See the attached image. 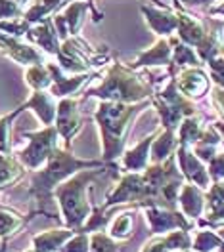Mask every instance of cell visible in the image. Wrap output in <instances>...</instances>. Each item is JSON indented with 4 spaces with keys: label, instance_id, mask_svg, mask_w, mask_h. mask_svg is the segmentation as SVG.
Segmentation results:
<instances>
[{
    "label": "cell",
    "instance_id": "obj_1",
    "mask_svg": "<svg viewBox=\"0 0 224 252\" xmlns=\"http://www.w3.org/2000/svg\"><path fill=\"white\" fill-rule=\"evenodd\" d=\"M115 162H106V160H94V158H80L73 155L69 149L65 147H58L52 157L46 160V164L40 170H35L31 174V188H29V195L35 197L37 203V210L44 212L48 218H56L50 212V206L54 203V189L58 188L62 182L67 178L75 176L80 170H88V168H102V166H110Z\"/></svg>",
    "mask_w": 224,
    "mask_h": 252
},
{
    "label": "cell",
    "instance_id": "obj_2",
    "mask_svg": "<svg viewBox=\"0 0 224 252\" xmlns=\"http://www.w3.org/2000/svg\"><path fill=\"white\" fill-rule=\"evenodd\" d=\"M151 99L140 103H121V101H98V107L92 115L102 140V160L117 162V158L125 153L130 123L148 107H151Z\"/></svg>",
    "mask_w": 224,
    "mask_h": 252
},
{
    "label": "cell",
    "instance_id": "obj_3",
    "mask_svg": "<svg viewBox=\"0 0 224 252\" xmlns=\"http://www.w3.org/2000/svg\"><path fill=\"white\" fill-rule=\"evenodd\" d=\"M106 170H121L119 162L110 164V166H102V168L80 170L54 189V201L58 203L65 227L75 229V231H80L84 227V223L92 216V208H94V205L88 199V188L96 182L98 176L104 174Z\"/></svg>",
    "mask_w": 224,
    "mask_h": 252
},
{
    "label": "cell",
    "instance_id": "obj_4",
    "mask_svg": "<svg viewBox=\"0 0 224 252\" xmlns=\"http://www.w3.org/2000/svg\"><path fill=\"white\" fill-rule=\"evenodd\" d=\"M153 86L148 84L136 69L130 65L113 62L98 86L86 88L84 97H96L100 101H121V103H140L153 97Z\"/></svg>",
    "mask_w": 224,
    "mask_h": 252
},
{
    "label": "cell",
    "instance_id": "obj_5",
    "mask_svg": "<svg viewBox=\"0 0 224 252\" xmlns=\"http://www.w3.org/2000/svg\"><path fill=\"white\" fill-rule=\"evenodd\" d=\"M151 103L159 113L161 126L169 130H176L182 123V119L197 113V105L178 90L175 77H171L163 90L153 94Z\"/></svg>",
    "mask_w": 224,
    "mask_h": 252
},
{
    "label": "cell",
    "instance_id": "obj_6",
    "mask_svg": "<svg viewBox=\"0 0 224 252\" xmlns=\"http://www.w3.org/2000/svg\"><path fill=\"white\" fill-rule=\"evenodd\" d=\"M56 60L64 71L79 75V73H92V71H96V67L106 65L108 56L98 54L96 50L86 40H82L80 36H69L67 40L62 42L60 54L56 56Z\"/></svg>",
    "mask_w": 224,
    "mask_h": 252
},
{
    "label": "cell",
    "instance_id": "obj_7",
    "mask_svg": "<svg viewBox=\"0 0 224 252\" xmlns=\"http://www.w3.org/2000/svg\"><path fill=\"white\" fill-rule=\"evenodd\" d=\"M23 138H27V145L19 149L17 158L27 170H40L52 153L60 147V134L56 126H44L37 132H23Z\"/></svg>",
    "mask_w": 224,
    "mask_h": 252
},
{
    "label": "cell",
    "instance_id": "obj_8",
    "mask_svg": "<svg viewBox=\"0 0 224 252\" xmlns=\"http://www.w3.org/2000/svg\"><path fill=\"white\" fill-rule=\"evenodd\" d=\"M88 12H90V16L94 17L96 23L102 19V14L94 8V0H71L62 12L52 16L54 27L60 34L62 42L67 40L69 36H79Z\"/></svg>",
    "mask_w": 224,
    "mask_h": 252
},
{
    "label": "cell",
    "instance_id": "obj_9",
    "mask_svg": "<svg viewBox=\"0 0 224 252\" xmlns=\"http://www.w3.org/2000/svg\"><path fill=\"white\" fill-rule=\"evenodd\" d=\"M148 225L153 235H165L175 229H188L192 231L195 227V221L184 216L178 208H165V206H144L142 208Z\"/></svg>",
    "mask_w": 224,
    "mask_h": 252
},
{
    "label": "cell",
    "instance_id": "obj_10",
    "mask_svg": "<svg viewBox=\"0 0 224 252\" xmlns=\"http://www.w3.org/2000/svg\"><path fill=\"white\" fill-rule=\"evenodd\" d=\"M82 115L79 109V101L71 95V97H62L58 101V111H56V130L60 134V140L64 142V147L69 149L71 142L79 136V132L82 130Z\"/></svg>",
    "mask_w": 224,
    "mask_h": 252
},
{
    "label": "cell",
    "instance_id": "obj_11",
    "mask_svg": "<svg viewBox=\"0 0 224 252\" xmlns=\"http://www.w3.org/2000/svg\"><path fill=\"white\" fill-rule=\"evenodd\" d=\"M0 50L19 65H37V63H48L46 60V54L37 48L35 44L27 42L25 38H17L12 34H6V32L0 31Z\"/></svg>",
    "mask_w": 224,
    "mask_h": 252
},
{
    "label": "cell",
    "instance_id": "obj_12",
    "mask_svg": "<svg viewBox=\"0 0 224 252\" xmlns=\"http://www.w3.org/2000/svg\"><path fill=\"white\" fill-rule=\"evenodd\" d=\"M176 160H178V168H180V172H182L186 182H190L193 186L201 188L203 191H207L213 186V180L209 176L205 162L193 153L192 147L178 145V149H176Z\"/></svg>",
    "mask_w": 224,
    "mask_h": 252
},
{
    "label": "cell",
    "instance_id": "obj_13",
    "mask_svg": "<svg viewBox=\"0 0 224 252\" xmlns=\"http://www.w3.org/2000/svg\"><path fill=\"white\" fill-rule=\"evenodd\" d=\"M46 65H48L50 75H52V86H50V92L56 95L58 99L75 95L80 88L88 82V80H92V77H96L98 75V71L73 75V73L64 71V69H62L56 62H48Z\"/></svg>",
    "mask_w": 224,
    "mask_h": 252
},
{
    "label": "cell",
    "instance_id": "obj_14",
    "mask_svg": "<svg viewBox=\"0 0 224 252\" xmlns=\"http://www.w3.org/2000/svg\"><path fill=\"white\" fill-rule=\"evenodd\" d=\"M176 86L182 94L190 99H199L209 92L211 88V80L209 75L201 67H186L180 69L175 75Z\"/></svg>",
    "mask_w": 224,
    "mask_h": 252
},
{
    "label": "cell",
    "instance_id": "obj_15",
    "mask_svg": "<svg viewBox=\"0 0 224 252\" xmlns=\"http://www.w3.org/2000/svg\"><path fill=\"white\" fill-rule=\"evenodd\" d=\"M25 40L35 44L37 48H40L46 56H52V58H56L60 54V48H62V40H60V34L54 27L52 17L44 19L42 23L31 25V29L25 34Z\"/></svg>",
    "mask_w": 224,
    "mask_h": 252
},
{
    "label": "cell",
    "instance_id": "obj_16",
    "mask_svg": "<svg viewBox=\"0 0 224 252\" xmlns=\"http://www.w3.org/2000/svg\"><path fill=\"white\" fill-rule=\"evenodd\" d=\"M171 63H173V44H171V38L159 36L153 46L144 50V52H140L128 65L138 71L142 67H171Z\"/></svg>",
    "mask_w": 224,
    "mask_h": 252
},
{
    "label": "cell",
    "instance_id": "obj_17",
    "mask_svg": "<svg viewBox=\"0 0 224 252\" xmlns=\"http://www.w3.org/2000/svg\"><path fill=\"white\" fill-rule=\"evenodd\" d=\"M142 16L146 23L157 36H173L178 29V14L171 8H157V6H142Z\"/></svg>",
    "mask_w": 224,
    "mask_h": 252
},
{
    "label": "cell",
    "instance_id": "obj_18",
    "mask_svg": "<svg viewBox=\"0 0 224 252\" xmlns=\"http://www.w3.org/2000/svg\"><path fill=\"white\" fill-rule=\"evenodd\" d=\"M157 132L148 134L142 142H138L134 147L127 149L121 158H119V168L121 172H144L146 168L151 164L149 162V151H151V143L155 140Z\"/></svg>",
    "mask_w": 224,
    "mask_h": 252
},
{
    "label": "cell",
    "instance_id": "obj_19",
    "mask_svg": "<svg viewBox=\"0 0 224 252\" xmlns=\"http://www.w3.org/2000/svg\"><path fill=\"white\" fill-rule=\"evenodd\" d=\"M58 97L50 90H33L31 97L23 103L25 109L35 113V117L44 126H54L56 123V111H58Z\"/></svg>",
    "mask_w": 224,
    "mask_h": 252
},
{
    "label": "cell",
    "instance_id": "obj_20",
    "mask_svg": "<svg viewBox=\"0 0 224 252\" xmlns=\"http://www.w3.org/2000/svg\"><path fill=\"white\" fill-rule=\"evenodd\" d=\"M205 205H207L205 191L190 182H186L178 195V208L184 212V216H188L190 220H199L205 212Z\"/></svg>",
    "mask_w": 224,
    "mask_h": 252
},
{
    "label": "cell",
    "instance_id": "obj_21",
    "mask_svg": "<svg viewBox=\"0 0 224 252\" xmlns=\"http://www.w3.org/2000/svg\"><path fill=\"white\" fill-rule=\"evenodd\" d=\"M178 14V29H176V36L184 42V44H188V46L195 48L205 36H207V29H205V25L197 19V17L190 16L186 10H180V12H176Z\"/></svg>",
    "mask_w": 224,
    "mask_h": 252
},
{
    "label": "cell",
    "instance_id": "obj_22",
    "mask_svg": "<svg viewBox=\"0 0 224 252\" xmlns=\"http://www.w3.org/2000/svg\"><path fill=\"white\" fill-rule=\"evenodd\" d=\"M75 229L69 227H58V229H48L42 233H37L31 237L33 249L37 252H60V249L67 243V239L75 235Z\"/></svg>",
    "mask_w": 224,
    "mask_h": 252
},
{
    "label": "cell",
    "instance_id": "obj_23",
    "mask_svg": "<svg viewBox=\"0 0 224 252\" xmlns=\"http://www.w3.org/2000/svg\"><path fill=\"white\" fill-rule=\"evenodd\" d=\"M33 216H46V214L40 212V210H35L31 214H21L19 210L0 205V239L6 241L10 235H14L19 229H23Z\"/></svg>",
    "mask_w": 224,
    "mask_h": 252
},
{
    "label": "cell",
    "instance_id": "obj_24",
    "mask_svg": "<svg viewBox=\"0 0 224 252\" xmlns=\"http://www.w3.org/2000/svg\"><path fill=\"white\" fill-rule=\"evenodd\" d=\"M176 149H178V136H176V130L163 128L161 132H157L155 140H153V143H151L149 162H151V164L165 162L167 158L175 155Z\"/></svg>",
    "mask_w": 224,
    "mask_h": 252
},
{
    "label": "cell",
    "instance_id": "obj_25",
    "mask_svg": "<svg viewBox=\"0 0 224 252\" xmlns=\"http://www.w3.org/2000/svg\"><path fill=\"white\" fill-rule=\"evenodd\" d=\"M171 38V44H173V63L169 67V75L175 77L180 69H186V67H199L201 60L195 52V48L184 44L178 36H169Z\"/></svg>",
    "mask_w": 224,
    "mask_h": 252
},
{
    "label": "cell",
    "instance_id": "obj_26",
    "mask_svg": "<svg viewBox=\"0 0 224 252\" xmlns=\"http://www.w3.org/2000/svg\"><path fill=\"white\" fill-rule=\"evenodd\" d=\"M71 0H31V4L25 8L23 19L29 21L31 25L42 23L44 19L52 17L54 14L62 12Z\"/></svg>",
    "mask_w": 224,
    "mask_h": 252
},
{
    "label": "cell",
    "instance_id": "obj_27",
    "mask_svg": "<svg viewBox=\"0 0 224 252\" xmlns=\"http://www.w3.org/2000/svg\"><path fill=\"white\" fill-rule=\"evenodd\" d=\"M205 121L195 113L190 115L186 119H182L180 126L176 128V136H178V145H186V147H193L195 143L199 142L205 134Z\"/></svg>",
    "mask_w": 224,
    "mask_h": 252
},
{
    "label": "cell",
    "instance_id": "obj_28",
    "mask_svg": "<svg viewBox=\"0 0 224 252\" xmlns=\"http://www.w3.org/2000/svg\"><path fill=\"white\" fill-rule=\"evenodd\" d=\"M25 166L19 162V158L12 153H2L0 151V189L10 188L17 184L25 176Z\"/></svg>",
    "mask_w": 224,
    "mask_h": 252
},
{
    "label": "cell",
    "instance_id": "obj_29",
    "mask_svg": "<svg viewBox=\"0 0 224 252\" xmlns=\"http://www.w3.org/2000/svg\"><path fill=\"white\" fill-rule=\"evenodd\" d=\"M108 233L115 241H128L134 235V216L130 210H123V206L108 221Z\"/></svg>",
    "mask_w": 224,
    "mask_h": 252
},
{
    "label": "cell",
    "instance_id": "obj_30",
    "mask_svg": "<svg viewBox=\"0 0 224 252\" xmlns=\"http://www.w3.org/2000/svg\"><path fill=\"white\" fill-rule=\"evenodd\" d=\"M25 82L33 90H50L52 86V75L46 63H37L25 67Z\"/></svg>",
    "mask_w": 224,
    "mask_h": 252
},
{
    "label": "cell",
    "instance_id": "obj_31",
    "mask_svg": "<svg viewBox=\"0 0 224 252\" xmlns=\"http://www.w3.org/2000/svg\"><path fill=\"white\" fill-rule=\"evenodd\" d=\"M23 111H27V109H25V105L21 103V105L16 107L12 113L0 117V151H2V153H10V151H12V125H14V121H16Z\"/></svg>",
    "mask_w": 224,
    "mask_h": 252
},
{
    "label": "cell",
    "instance_id": "obj_32",
    "mask_svg": "<svg viewBox=\"0 0 224 252\" xmlns=\"http://www.w3.org/2000/svg\"><path fill=\"white\" fill-rule=\"evenodd\" d=\"M224 243V239L217 231L211 229H199L192 243L193 252H215L221 245Z\"/></svg>",
    "mask_w": 224,
    "mask_h": 252
},
{
    "label": "cell",
    "instance_id": "obj_33",
    "mask_svg": "<svg viewBox=\"0 0 224 252\" xmlns=\"http://www.w3.org/2000/svg\"><path fill=\"white\" fill-rule=\"evenodd\" d=\"M90 252H121V247L110 233L98 229L90 233Z\"/></svg>",
    "mask_w": 224,
    "mask_h": 252
},
{
    "label": "cell",
    "instance_id": "obj_34",
    "mask_svg": "<svg viewBox=\"0 0 224 252\" xmlns=\"http://www.w3.org/2000/svg\"><path fill=\"white\" fill-rule=\"evenodd\" d=\"M60 252H90V233L77 231L71 239H67Z\"/></svg>",
    "mask_w": 224,
    "mask_h": 252
},
{
    "label": "cell",
    "instance_id": "obj_35",
    "mask_svg": "<svg viewBox=\"0 0 224 252\" xmlns=\"http://www.w3.org/2000/svg\"><path fill=\"white\" fill-rule=\"evenodd\" d=\"M29 29H31V23L25 21L23 17L21 19H4V21H0V31L6 32V34H12V36H17V38H25Z\"/></svg>",
    "mask_w": 224,
    "mask_h": 252
},
{
    "label": "cell",
    "instance_id": "obj_36",
    "mask_svg": "<svg viewBox=\"0 0 224 252\" xmlns=\"http://www.w3.org/2000/svg\"><path fill=\"white\" fill-rule=\"evenodd\" d=\"M207 65L209 71H211V79L215 80L217 86H223L224 88V44L221 46L219 54L209 60Z\"/></svg>",
    "mask_w": 224,
    "mask_h": 252
},
{
    "label": "cell",
    "instance_id": "obj_37",
    "mask_svg": "<svg viewBox=\"0 0 224 252\" xmlns=\"http://www.w3.org/2000/svg\"><path fill=\"white\" fill-rule=\"evenodd\" d=\"M25 8L14 0H0V21L4 19H21Z\"/></svg>",
    "mask_w": 224,
    "mask_h": 252
},
{
    "label": "cell",
    "instance_id": "obj_38",
    "mask_svg": "<svg viewBox=\"0 0 224 252\" xmlns=\"http://www.w3.org/2000/svg\"><path fill=\"white\" fill-rule=\"evenodd\" d=\"M207 164H209V166H207L209 176H211L213 184L223 182V180H224V153H217L215 157L209 160Z\"/></svg>",
    "mask_w": 224,
    "mask_h": 252
},
{
    "label": "cell",
    "instance_id": "obj_39",
    "mask_svg": "<svg viewBox=\"0 0 224 252\" xmlns=\"http://www.w3.org/2000/svg\"><path fill=\"white\" fill-rule=\"evenodd\" d=\"M205 195H207V205L209 203H224V180L213 184L205 191Z\"/></svg>",
    "mask_w": 224,
    "mask_h": 252
},
{
    "label": "cell",
    "instance_id": "obj_40",
    "mask_svg": "<svg viewBox=\"0 0 224 252\" xmlns=\"http://www.w3.org/2000/svg\"><path fill=\"white\" fill-rule=\"evenodd\" d=\"M211 101H213V105L217 107L219 115L224 119V88L223 86H217V84H215V88L211 90Z\"/></svg>",
    "mask_w": 224,
    "mask_h": 252
},
{
    "label": "cell",
    "instance_id": "obj_41",
    "mask_svg": "<svg viewBox=\"0 0 224 252\" xmlns=\"http://www.w3.org/2000/svg\"><path fill=\"white\" fill-rule=\"evenodd\" d=\"M215 0H182V6H188V8H195V6H201V8H209Z\"/></svg>",
    "mask_w": 224,
    "mask_h": 252
},
{
    "label": "cell",
    "instance_id": "obj_42",
    "mask_svg": "<svg viewBox=\"0 0 224 252\" xmlns=\"http://www.w3.org/2000/svg\"><path fill=\"white\" fill-rule=\"evenodd\" d=\"M209 16L211 17H217V16L224 17V0L219 4V6H211V8H209Z\"/></svg>",
    "mask_w": 224,
    "mask_h": 252
},
{
    "label": "cell",
    "instance_id": "obj_43",
    "mask_svg": "<svg viewBox=\"0 0 224 252\" xmlns=\"http://www.w3.org/2000/svg\"><path fill=\"white\" fill-rule=\"evenodd\" d=\"M215 126H217V130H219V132H221V136H223V145H224V123L223 121H217Z\"/></svg>",
    "mask_w": 224,
    "mask_h": 252
},
{
    "label": "cell",
    "instance_id": "obj_44",
    "mask_svg": "<svg viewBox=\"0 0 224 252\" xmlns=\"http://www.w3.org/2000/svg\"><path fill=\"white\" fill-rule=\"evenodd\" d=\"M14 2H17V4H21L23 8H27V6L31 4V0H14Z\"/></svg>",
    "mask_w": 224,
    "mask_h": 252
},
{
    "label": "cell",
    "instance_id": "obj_45",
    "mask_svg": "<svg viewBox=\"0 0 224 252\" xmlns=\"http://www.w3.org/2000/svg\"><path fill=\"white\" fill-rule=\"evenodd\" d=\"M215 252H224V243H223V245H221V247H219V249H217Z\"/></svg>",
    "mask_w": 224,
    "mask_h": 252
},
{
    "label": "cell",
    "instance_id": "obj_46",
    "mask_svg": "<svg viewBox=\"0 0 224 252\" xmlns=\"http://www.w3.org/2000/svg\"><path fill=\"white\" fill-rule=\"evenodd\" d=\"M182 252H193V251H192V249H190V251H182Z\"/></svg>",
    "mask_w": 224,
    "mask_h": 252
}]
</instances>
